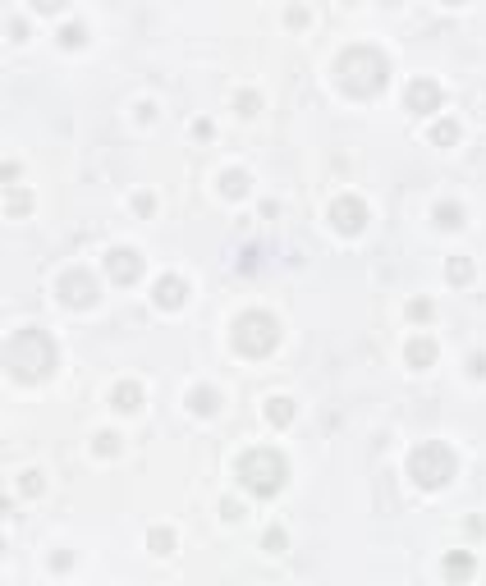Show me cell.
Instances as JSON below:
<instances>
[{
    "instance_id": "6da1fadb",
    "label": "cell",
    "mask_w": 486,
    "mask_h": 586,
    "mask_svg": "<svg viewBox=\"0 0 486 586\" xmlns=\"http://www.w3.org/2000/svg\"><path fill=\"white\" fill-rule=\"evenodd\" d=\"M335 74H340L344 92L376 96L381 87H386V78H390V65H386V55H381V51H372V46H349L340 55V65H335Z\"/></svg>"
},
{
    "instance_id": "7a4b0ae2",
    "label": "cell",
    "mask_w": 486,
    "mask_h": 586,
    "mask_svg": "<svg viewBox=\"0 0 486 586\" xmlns=\"http://www.w3.org/2000/svg\"><path fill=\"white\" fill-rule=\"evenodd\" d=\"M5 362H10V375H19V380H41L55 366V344L41 330H19L5 348Z\"/></svg>"
},
{
    "instance_id": "3957f363",
    "label": "cell",
    "mask_w": 486,
    "mask_h": 586,
    "mask_svg": "<svg viewBox=\"0 0 486 586\" xmlns=\"http://www.w3.org/2000/svg\"><path fill=\"white\" fill-rule=\"evenodd\" d=\"M284 472H289V467H284V458L275 449H248L239 458V481L257 495V500H271V495L280 491Z\"/></svg>"
},
{
    "instance_id": "277c9868",
    "label": "cell",
    "mask_w": 486,
    "mask_h": 586,
    "mask_svg": "<svg viewBox=\"0 0 486 586\" xmlns=\"http://www.w3.org/2000/svg\"><path fill=\"white\" fill-rule=\"evenodd\" d=\"M409 472H413V481H418V486L436 491V486H445V481L459 472V458H454V449H449V444L431 440V444H418V449L409 453Z\"/></svg>"
},
{
    "instance_id": "5b68a950",
    "label": "cell",
    "mask_w": 486,
    "mask_h": 586,
    "mask_svg": "<svg viewBox=\"0 0 486 586\" xmlns=\"http://www.w3.org/2000/svg\"><path fill=\"white\" fill-rule=\"evenodd\" d=\"M275 339H280V330H275V321L266 312H243L234 321V348L243 357H266L275 348Z\"/></svg>"
},
{
    "instance_id": "8992f818",
    "label": "cell",
    "mask_w": 486,
    "mask_h": 586,
    "mask_svg": "<svg viewBox=\"0 0 486 586\" xmlns=\"http://www.w3.org/2000/svg\"><path fill=\"white\" fill-rule=\"evenodd\" d=\"M60 298H65L69 307H92V302H97V279H92L88 270H69V275L60 279Z\"/></svg>"
},
{
    "instance_id": "52a82bcc",
    "label": "cell",
    "mask_w": 486,
    "mask_h": 586,
    "mask_svg": "<svg viewBox=\"0 0 486 586\" xmlns=\"http://www.w3.org/2000/svg\"><path fill=\"white\" fill-rule=\"evenodd\" d=\"M331 220L340 234H358L362 225H367V206L358 202V197H340V202L331 206Z\"/></svg>"
},
{
    "instance_id": "ba28073f",
    "label": "cell",
    "mask_w": 486,
    "mask_h": 586,
    "mask_svg": "<svg viewBox=\"0 0 486 586\" xmlns=\"http://www.w3.org/2000/svg\"><path fill=\"white\" fill-rule=\"evenodd\" d=\"M106 270H110V279H115V284H133V279L143 275V257H138L133 248H115L106 257Z\"/></svg>"
},
{
    "instance_id": "9c48e42d",
    "label": "cell",
    "mask_w": 486,
    "mask_h": 586,
    "mask_svg": "<svg viewBox=\"0 0 486 586\" xmlns=\"http://www.w3.org/2000/svg\"><path fill=\"white\" fill-rule=\"evenodd\" d=\"M409 110H413V115H431V110H440V87L431 83V78H413V83H409Z\"/></svg>"
},
{
    "instance_id": "30bf717a",
    "label": "cell",
    "mask_w": 486,
    "mask_h": 586,
    "mask_svg": "<svg viewBox=\"0 0 486 586\" xmlns=\"http://www.w3.org/2000/svg\"><path fill=\"white\" fill-rule=\"evenodd\" d=\"M184 293H188V284L179 275L156 279V302H161V307H179V302H184Z\"/></svg>"
},
{
    "instance_id": "8fae6325",
    "label": "cell",
    "mask_w": 486,
    "mask_h": 586,
    "mask_svg": "<svg viewBox=\"0 0 486 586\" xmlns=\"http://www.w3.org/2000/svg\"><path fill=\"white\" fill-rule=\"evenodd\" d=\"M110 399H115V404H110L115 413H138V408H143V389H138L133 380L115 385V394H110Z\"/></svg>"
},
{
    "instance_id": "7c38bea8",
    "label": "cell",
    "mask_w": 486,
    "mask_h": 586,
    "mask_svg": "<svg viewBox=\"0 0 486 586\" xmlns=\"http://www.w3.org/2000/svg\"><path fill=\"white\" fill-rule=\"evenodd\" d=\"M409 362L413 366H431V362H436V344H431V339H413V344H409Z\"/></svg>"
},
{
    "instance_id": "4fadbf2b",
    "label": "cell",
    "mask_w": 486,
    "mask_h": 586,
    "mask_svg": "<svg viewBox=\"0 0 486 586\" xmlns=\"http://www.w3.org/2000/svg\"><path fill=\"white\" fill-rule=\"evenodd\" d=\"M266 417H271L275 426H289L294 422V404L289 399H271V404H266Z\"/></svg>"
},
{
    "instance_id": "5bb4252c",
    "label": "cell",
    "mask_w": 486,
    "mask_h": 586,
    "mask_svg": "<svg viewBox=\"0 0 486 586\" xmlns=\"http://www.w3.org/2000/svg\"><path fill=\"white\" fill-rule=\"evenodd\" d=\"M436 225H440V229H459V225H464V211L449 206V202H440L436 206Z\"/></svg>"
},
{
    "instance_id": "9a60e30c",
    "label": "cell",
    "mask_w": 486,
    "mask_h": 586,
    "mask_svg": "<svg viewBox=\"0 0 486 586\" xmlns=\"http://www.w3.org/2000/svg\"><path fill=\"white\" fill-rule=\"evenodd\" d=\"M445 577H459V582L473 577V559H468V554H449L445 559Z\"/></svg>"
},
{
    "instance_id": "2e32d148",
    "label": "cell",
    "mask_w": 486,
    "mask_h": 586,
    "mask_svg": "<svg viewBox=\"0 0 486 586\" xmlns=\"http://www.w3.org/2000/svg\"><path fill=\"white\" fill-rule=\"evenodd\" d=\"M188 404H193V413H216V389H193Z\"/></svg>"
},
{
    "instance_id": "e0dca14e",
    "label": "cell",
    "mask_w": 486,
    "mask_h": 586,
    "mask_svg": "<svg viewBox=\"0 0 486 586\" xmlns=\"http://www.w3.org/2000/svg\"><path fill=\"white\" fill-rule=\"evenodd\" d=\"M243 192H248V174L230 170V174H225V197H243Z\"/></svg>"
},
{
    "instance_id": "ac0fdd59",
    "label": "cell",
    "mask_w": 486,
    "mask_h": 586,
    "mask_svg": "<svg viewBox=\"0 0 486 586\" xmlns=\"http://www.w3.org/2000/svg\"><path fill=\"white\" fill-rule=\"evenodd\" d=\"M445 275H449V284H468V279H473V266L459 257V261H449V266H445Z\"/></svg>"
},
{
    "instance_id": "d6986e66",
    "label": "cell",
    "mask_w": 486,
    "mask_h": 586,
    "mask_svg": "<svg viewBox=\"0 0 486 586\" xmlns=\"http://www.w3.org/2000/svg\"><path fill=\"white\" fill-rule=\"evenodd\" d=\"M431 138H436V142H440V147H449V142H459V124H454V119H440V124H436V133H431Z\"/></svg>"
},
{
    "instance_id": "ffe728a7",
    "label": "cell",
    "mask_w": 486,
    "mask_h": 586,
    "mask_svg": "<svg viewBox=\"0 0 486 586\" xmlns=\"http://www.w3.org/2000/svg\"><path fill=\"white\" fill-rule=\"evenodd\" d=\"M147 545H152L156 554H170V550H175V536H170V531H152V536H147Z\"/></svg>"
},
{
    "instance_id": "44dd1931",
    "label": "cell",
    "mask_w": 486,
    "mask_h": 586,
    "mask_svg": "<svg viewBox=\"0 0 486 586\" xmlns=\"http://www.w3.org/2000/svg\"><path fill=\"white\" fill-rule=\"evenodd\" d=\"M409 317H413V321H431V302H427V298L409 302Z\"/></svg>"
},
{
    "instance_id": "7402d4cb",
    "label": "cell",
    "mask_w": 486,
    "mask_h": 586,
    "mask_svg": "<svg viewBox=\"0 0 486 586\" xmlns=\"http://www.w3.org/2000/svg\"><path fill=\"white\" fill-rule=\"evenodd\" d=\"M60 41H65V46H83V28H78V23H69V28L60 32Z\"/></svg>"
},
{
    "instance_id": "603a6c76",
    "label": "cell",
    "mask_w": 486,
    "mask_h": 586,
    "mask_svg": "<svg viewBox=\"0 0 486 586\" xmlns=\"http://www.w3.org/2000/svg\"><path fill=\"white\" fill-rule=\"evenodd\" d=\"M97 449H101V453H115V449H119V435L101 431V435H97Z\"/></svg>"
},
{
    "instance_id": "cb8c5ba5",
    "label": "cell",
    "mask_w": 486,
    "mask_h": 586,
    "mask_svg": "<svg viewBox=\"0 0 486 586\" xmlns=\"http://www.w3.org/2000/svg\"><path fill=\"white\" fill-rule=\"evenodd\" d=\"M257 106H262V101H257V92H243L239 96V110H243V115H257Z\"/></svg>"
},
{
    "instance_id": "d4e9b609",
    "label": "cell",
    "mask_w": 486,
    "mask_h": 586,
    "mask_svg": "<svg viewBox=\"0 0 486 586\" xmlns=\"http://www.w3.org/2000/svg\"><path fill=\"white\" fill-rule=\"evenodd\" d=\"M28 206H32V202H28V192H19V197H10V215H14V211L23 215V211H28Z\"/></svg>"
},
{
    "instance_id": "484cf974",
    "label": "cell",
    "mask_w": 486,
    "mask_h": 586,
    "mask_svg": "<svg viewBox=\"0 0 486 586\" xmlns=\"http://www.w3.org/2000/svg\"><path fill=\"white\" fill-rule=\"evenodd\" d=\"M266 550H284V531H266Z\"/></svg>"
},
{
    "instance_id": "4316f807",
    "label": "cell",
    "mask_w": 486,
    "mask_h": 586,
    "mask_svg": "<svg viewBox=\"0 0 486 586\" xmlns=\"http://www.w3.org/2000/svg\"><path fill=\"white\" fill-rule=\"evenodd\" d=\"M23 491H28V495H37V491H41V481H37V472H28V477H23Z\"/></svg>"
},
{
    "instance_id": "83f0119b",
    "label": "cell",
    "mask_w": 486,
    "mask_h": 586,
    "mask_svg": "<svg viewBox=\"0 0 486 586\" xmlns=\"http://www.w3.org/2000/svg\"><path fill=\"white\" fill-rule=\"evenodd\" d=\"M468 366H473V375H486V353H473V362H468Z\"/></svg>"
},
{
    "instance_id": "f1b7e54d",
    "label": "cell",
    "mask_w": 486,
    "mask_h": 586,
    "mask_svg": "<svg viewBox=\"0 0 486 586\" xmlns=\"http://www.w3.org/2000/svg\"><path fill=\"white\" fill-rule=\"evenodd\" d=\"M289 23H294V28H303V23H308V10H298V5H294V10H289Z\"/></svg>"
},
{
    "instance_id": "f546056e",
    "label": "cell",
    "mask_w": 486,
    "mask_h": 586,
    "mask_svg": "<svg viewBox=\"0 0 486 586\" xmlns=\"http://www.w3.org/2000/svg\"><path fill=\"white\" fill-rule=\"evenodd\" d=\"M65 0H37V10H60Z\"/></svg>"
},
{
    "instance_id": "4dcf8cb0",
    "label": "cell",
    "mask_w": 486,
    "mask_h": 586,
    "mask_svg": "<svg viewBox=\"0 0 486 586\" xmlns=\"http://www.w3.org/2000/svg\"><path fill=\"white\" fill-rule=\"evenodd\" d=\"M445 5H459V0H445Z\"/></svg>"
}]
</instances>
